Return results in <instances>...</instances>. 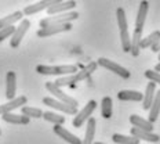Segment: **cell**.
<instances>
[{"mask_svg": "<svg viewBox=\"0 0 160 144\" xmlns=\"http://www.w3.org/2000/svg\"><path fill=\"white\" fill-rule=\"evenodd\" d=\"M43 118H44L47 122H51L54 125H64L65 123V116L64 115H59V114L47 111V112H43Z\"/></svg>", "mask_w": 160, "mask_h": 144, "instance_id": "28", "label": "cell"}, {"mask_svg": "<svg viewBox=\"0 0 160 144\" xmlns=\"http://www.w3.org/2000/svg\"><path fill=\"white\" fill-rule=\"evenodd\" d=\"M142 31L144 29H137L134 33H132L131 36V54L134 57H138L139 56V51H141V47H139V45H141V39H142Z\"/></svg>", "mask_w": 160, "mask_h": 144, "instance_id": "22", "label": "cell"}, {"mask_svg": "<svg viewBox=\"0 0 160 144\" xmlns=\"http://www.w3.org/2000/svg\"><path fill=\"white\" fill-rule=\"evenodd\" d=\"M31 28V21L29 19H21V24L15 28L14 33L11 35V40H10V46L12 49H17L21 45L22 39H24L25 33L28 32V29Z\"/></svg>", "mask_w": 160, "mask_h": 144, "instance_id": "7", "label": "cell"}, {"mask_svg": "<svg viewBox=\"0 0 160 144\" xmlns=\"http://www.w3.org/2000/svg\"><path fill=\"white\" fill-rule=\"evenodd\" d=\"M46 89H47L57 100H59V101L65 103V104H68V105H72V107H78L79 105L78 100H75L73 97H71V96L66 94V93H64L61 90V88H59V86H57L54 82H47V83H46Z\"/></svg>", "mask_w": 160, "mask_h": 144, "instance_id": "4", "label": "cell"}, {"mask_svg": "<svg viewBox=\"0 0 160 144\" xmlns=\"http://www.w3.org/2000/svg\"><path fill=\"white\" fill-rule=\"evenodd\" d=\"M151 49H152V51H153V53H159V51H160V39L155 43V45L152 46Z\"/></svg>", "mask_w": 160, "mask_h": 144, "instance_id": "34", "label": "cell"}, {"mask_svg": "<svg viewBox=\"0 0 160 144\" xmlns=\"http://www.w3.org/2000/svg\"><path fill=\"white\" fill-rule=\"evenodd\" d=\"M112 140L116 144H139V139H137L134 136H126V135H119V133H115L112 136Z\"/></svg>", "mask_w": 160, "mask_h": 144, "instance_id": "26", "label": "cell"}, {"mask_svg": "<svg viewBox=\"0 0 160 144\" xmlns=\"http://www.w3.org/2000/svg\"><path fill=\"white\" fill-rule=\"evenodd\" d=\"M160 39V31H155L152 32L151 35H148L146 38H142L141 39V45H139V47L142 49H148V47H152L153 45H155L156 42Z\"/></svg>", "mask_w": 160, "mask_h": 144, "instance_id": "25", "label": "cell"}, {"mask_svg": "<svg viewBox=\"0 0 160 144\" xmlns=\"http://www.w3.org/2000/svg\"><path fill=\"white\" fill-rule=\"evenodd\" d=\"M52 130H54V133L57 136H59L61 139H64L65 141L69 143V144H80L82 143V140H80L78 136H75L73 133L69 132V130H66L62 125H54Z\"/></svg>", "mask_w": 160, "mask_h": 144, "instance_id": "12", "label": "cell"}, {"mask_svg": "<svg viewBox=\"0 0 160 144\" xmlns=\"http://www.w3.org/2000/svg\"><path fill=\"white\" fill-rule=\"evenodd\" d=\"M145 76L149 80H152V82H155V83H158V85H160V72L152 71V69H146V71H145Z\"/></svg>", "mask_w": 160, "mask_h": 144, "instance_id": "33", "label": "cell"}, {"mask_svg": "<svg viewBox=\"0 0 160 144\" xmlns=\"http://www.w3.org/2000/svg\"><path fill=\"white\" fill-rule=\"evenodd\" d=\"M148 10H149V3L146 0H142L139 3V8L137 13V21H135V28L137 29H144V24L146 15H148Z\"/></svg>", "mask_w": 160, "mask_h": 144, "instance_id": "19", "label": "cell"}, {"mask_svg": "<svg viewBox=\"0 0 160 144\" xmlns=\"http://www.w3.org/2000/svg\"><path fill=\"white\" fill-rule=\"evenodd\" d=\"M59 2H62V0H40V2L35 3V4L26 6L22 13H24L25 15H33V14H36V13L43 11V10H47L48 7H51V6L57 4V3H59Z\"/></svg>", "mask_w": 160, "mask_h": 144, "instance_id": "9", "label": "cell"}, {"mask_svg": "<svg viewBox=\"0 0 160 144\" xmlns=\"http://www.w3.org/2000/svg\"><path fill=\"white\" fill-rule=\"evenodd\" d=\"M0 135H2V130H0Z\"/></svg>", "mask_w": 160, "mask_h": 144, "instance_id": "38", "label": "cell"}, {"mask_svg": "<svg viewBox=\"0 0 160 144\" xmlns=\"http://www.w3.org/2000/svg\"><path fill=\"white\" fill-rule=\"evenodd\" d=\"M26 103H28V99H26L25 96L14 97L12 100H8V103L0 105V115H3V114H6V112H12L14 109L26 105Z\"/></svg>", "mask_w": 160, "mask_h": 144, "instance_id": "10", "label": "cell"}, {"mask_svg": "<svg viewBox=\"0 0 160 144\" xmlns=\"http://www.w3.org/2000/svg\"><path fill=\"white\" fill-rule=\"evenodd\" d=\"M76 7V2L75 0H66V2H59L57 4L51 6L47 8V14L48 15H54V14H59V13H65V11H72Z\"/></svg>", "mask_w": 160, "mask_h": 144, "instance_id": "11", "label": "cell"}, {"mask_svg": "<svg viewBox=\"0 0 160 144\" xmlns=\"http://www.w3.org/2000/svg\"><path fill=\"white\" fill-rule=\"evenodd\" d=\"M54 83L57 86H59V88H64V86H71V88H73V85H75V80H73V73L61 76V78H58Z\"/></svg>", "mask_w": 160, "mask_h": 144, "instance_id": "31", "label": "cell"}, {"mask_svg": "<svg viewBox=\"0 0 160 144\" xmlns=\"http://www.w3.org/2000/svg\"><path fill=\"white\" fill-rule=\"evenodd\" d=\"M92 144H105V143H101V141H98V143H92Z\"/></svg>", "mask_w": 160, "mask_h": 144, "instance_id": "36", "label": "cell"}, {"mask_svg": "<svg viewBox=\"0 0 160 144\" xmlns=\"http://www.w3.org/2000/svg\"><path fill=\"white\" fill-rule=\"evenodd\" d=\"M14 31H15V26L14 25H10V26H6V28L0 29V43H2L4 39L11 38V35L14 33Z\"/></svg>", "mask_w": 160, "mask_h": 144, "instance_id": "32", "label": "cell"}, {"mask_svg": "<svg viewBox=\"0 0 160 144\" xmlns=\"http://www.w3.org/2000/svg\"><path fill=\"white\" fill-rule=\"evenodd\" d=\"M97 67H98V64H97L95 61H92V62H90V64H87L86 67H83L80 71H78L76 73H73V80H75V83L82 82V80L90 78V76H91V73L95 72Z\"/></svg>", "mask_w": 160, "mask_h": 144, "instance_id": "16", "label": "cell"}, {"mask_svg": "<svg viewBox=\"0 0 160 144\" xmlns=\"http://www.w3.org/2000/svg\"><path fill=\"white\" fill-rule=\"evenodd\" d=\"M97 64L101 65V67H104V68H106V69H109V71H112L113 73H116V75L120 76V78H123V79H128L130 76H131V73H130L128 69H126L124 67H122V65L116 64V62L111 61V60L105 58V57H101V58H98Z\"/></svg>", "mask_w": 160, "mask_h": 144, "instance_id": "5", "label": "cell"}, {"mask_svg": "<svg viewBox=\"0 0 160 144\" xmlns=\"http://www.w3.org/2000/svg\"><path fill=\"white\" fill-rule=\"evenodd\" d=\"M72 29V22H65V24H54V25H48L46 28H40L36 35L39 38H48V36H54L58 35L61 32H68Z\"/></svg>", "mask_w": 160, "mask_h": 144, "instance_id": "6", "label": "cell"}, {"mask_svg": "<svg viewBox=\"0 0 160 144\" xmlns=\"http://www.w3.org/2000/svg\"><path fill=\"white\" fill-rule=\"evenodd\" d=\"M2 119L4 120V122L7 123H12V125H28L31 118L29 116L24 115V114H21V115H18V114H14V112H6L2 115Z\"/></svg>", "mask_w": 160, "mask_h": 144, "instance_id": "15", "label": "cell"}, {"mask_svg": "<svg viewBox=\"0 0 160 144\" xmlns=\"http://www.w3.org/2000/svg\"><path fill=\"white\" fill-rule=\"evenodd\" d=\"M17 93V75L15 72L10 71L6 76V97L7 100H12Z\"/></svg>", "mask_w": 160, "mask_h": 144, "instance_id": "13", "label": "cell"}, {"mask_svg": "<svg viewBox=\"0 0 160 144\" xmlns=\"http://www.w3.org/2000/svg\"><path fill=\"white\" fill-rule=\"evenodd\" d=\"M131 135L137 137L139 140H145V141H149V143H158L160 140V136L159 135H155L152 132H148V130H144V129H139V128H131Z\"/></svg>", "mask_w": 160, "mask_h": 144, "instance_id": "14", "label": "cell"}, {"mask_svg": "<svg viewBox=\"0 0 160 144\" xmlns=\"http://www.w3.org/2000/svg\"><path fill=\"white\" fill-rule=\"evenodd\" d=\"M79 71L78 65H38L36 72L40 75H69Z\"/></svg>", "mask_w": 160, "mask_h": 144, "instance_id": "1", "label": "cell"}, {"mask_svg": "<svg viewBox=\"0 0 160 144\" xmlns=\"http://www.w3.org/2000/svg\"><path fill=\"white\" fill-rule=\"evenodd\" d=\"M79 18V13L76 11H65V13H59V14L50 15L47 18H43L39 22L40 28H46L48 25H54V24H65V22H72L75 19Z\"/></svg>", "mask_w": 160, "mask_h": 144, "instance_id": "2", "label": "cell"}, {"mask_svg": "<svg viewBox=\"0 0 160 144\" xmlns=\"http://www.w3.org/2000/svg\"><path fill=\"white\" fill-rule=\"evenodd\" d=\"M159 61H160V51H159Z\"/></svg>", "mask_w": 160, "mask_h": 144, "instance_id": "37", "label": "cell"}, {"mask_svg": "<svg viewBox=\"0 0 160 144\" xmlns=\"http://www.w3.org/2000/svg\"><path fill=\"white\" fill-rule=\"evenodd\" d=\"M130 123L135 128H139V129H144V130H148V132H152L153 130V123L149 122L148 119H144L138 115H131L130 116Z\"/></svg>", "mask_w": 160, "mask_h": 144, "instance_id": "23", "label": "cell"}, {"mask_svg": "<svg viewBox=\"0 0 160 144\" xmlns=\"http://www.w3.org/2000/svg\"><path fill=\"white\" fill-rule=\"evenodd\" d=\"M155 94H156V83L155 82H149L148 86H146V90L144 93V99H142V108L149 111L151 108L152 103H153V99H155Z\"/></svg>", "mask_w": 160, "mask_h": 144, "instance_id": "17", "label": "cell"}, {"mask_svg": "<svg viewBox=\"0 0 160 144\" xmlns=\"http://www.w3.org/2000/svg\"><path fill=\"white\" fill-rule=\"evenodd\" d=\"M155 71H158V72H160V62H159V64H158V65H156V67H155Z\"/></svg>", "mask_w": 160, "mask_h": 144, "instance_id": "35", "label": "cell"}, {"mask_svg": "<svg viewBox=\"0 0 160 144\" xmlns=\"http://www.w3.org/2000/svg\"><path fill=\"white\" fill-rule=\"evenodd\" d=\"M159 114H160V90H158L155 94V99H153V103L149 108V116L148 120L152 123H155L159 118Z\"/></svg>", "mask_w": 160, "mask_h": 144, "instance_id": "21", "label": "cell"}, {"mask_svg": "<svg viewBox=\"0 0 160 144\" xmlns=\"http://www.w3.org/2000/svg\"><path fill=\"white\" fill-rule=\"evenodd\" d=\"M118 99L122 101H142L144 99V93L137 92V90H120L118 93Z\"/></svg>", "mask_w": 160, "mask_h": 144, "instance_id": "18", "label": "cell"}, {"mask_svg": "<svg viewBox=\"0 0 160 144\" xmlns=\"http://www.w3.org/2000/svg\"><path fill=\"white\" fill-rule=\"evenodd\" d=\"M95 126H97V120L95 118L90 116L87 120V128H86V135L84 140H82L80 144H92L94 143V137H95Z\"/></svg>", "mask_w": 160, "mask_h": 144, "instance_id": "20", "label": "cell"}, {"mask_svg": "<svg viewBox=\"0 0 160 144\" xmlns=\"http://www.w3.org/2000/svg\"><path fill=\"white\" fill-rule=\"evenodd\" d=\"M21 111H22L24 115L29 116V118H43V111L40 108L24 105V107H21Z\"/></svg>", "mask_w": 160, "mask_h": 144, "instance_id": "30", "label": "cell"}, {"mask_svg": "<svg viewBox=\"0 0 160 144\" xmlns=\"http://www.w3.org/2000/svg\"><path fill=\"white\" fill-rule=\"evenodd\" d=\"M43 104L51 107V108L57 109V111L68 114V115H76V114H78V107L68 105V104H65V103L59 101V100H57V99H51V97H44V99H43Z\"/></svg>", "mask_w": 160, "mask_h": 144, "instance_id": "8", "label": "cell"}, {"mask_svg": "<svg viewBox=\"0 0 160 144\" xmlns=\"http://www.w3.org/2000/svg\"><path fill=\"white\" fill-rule=\"evenodd\" d=\"M101 114L105 119H109L112 116V99L104 97L101 101Z\"/></svg>", "mask_w": 160, "mask_h": 144, "instance_id": "29", "label": "cell"}, {"mask_svg": "<svg viewBox=\"0 0 160 144\" xmlns=\"http://www.w3.org/2000/svg\"><path fill=\"white\" fill-rule=\"evenodd\" d=\"M95 107H97L95 100H90L87 104L84 105V108L73 116V120H72L73 128H82L84 125V122H87L88 118L92 115V112L95 111Z\"/></svg>", "mask_w": 160, "mask_h": 144, "instance_id": "3", "label": "cell"}, {"mask_svg": "<svg viewBox=\"0 0 160 144\" xmlns=\"http://www.w3.org/2000/svg\"><path fill=\"white\" fill-rule=\"evenodd\" d=\"M120 40H122V49L124 53L131 51V36L128 29H120Z\"/></svg>", "mask_w": 160, "mask_h": 144, "instance_id": "27", "label": "cell"}, {"mask_svg": "<svg viewBox=\"0 0 160 144\" xmlns=\"http://www.w3.org/2000/svg\"><path fill=\"white\" fill-rule=\"evenodd\" d=\"M22 15H24V13L22 11H15V13H12V14L7 15V17L0 18V29L6 28V26H10V25H14L17 21L22 19Z\"/></svg>", "mask_w": 160, "mask_h": 144, "instance_id": "24", "label": "cell"}]
</instances>
